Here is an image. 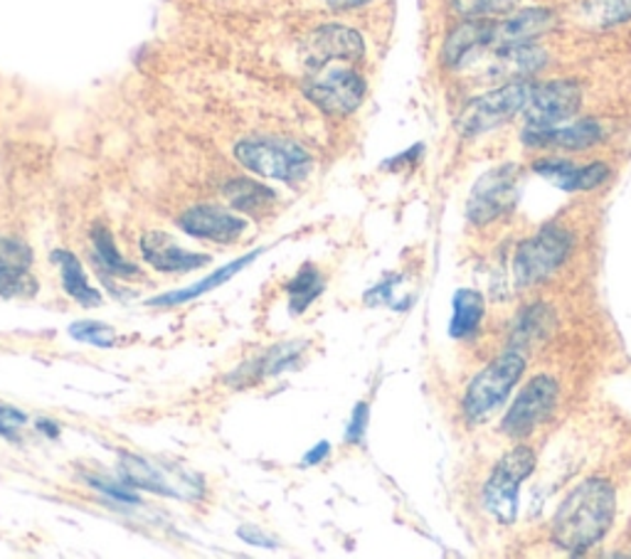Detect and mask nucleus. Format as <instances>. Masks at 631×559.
Masks as SVG:
<instances>
[{"label":"nucleus","instance_id":"9b49d317","mask_svg":"<svg viewBox=\"0 0 631 559\" xmlns=\"http://www.w3.org/2000/svg\"><path fill=\"white\" fill-rule=\"evenodd\" d=\"M306 95L318 109L326 113H336V117H346V113L356 111L360 101L366 97V81L353 69L338 67L328 69L326 75L314 77L306 85Z\"/></svg>","mask_w":631,"mask_h":559},{"label":"nucleus","instance_id":"6e6552de","mask_svg":"<svg viewBox=\"0 0 631 559\" xmlns=\"http://www.w3.org/2000/svg\"><path fill=\"white\" fill-rule=\"evenodd\" d=\"M557 405V382L547 375L533 377L515 397L513 407L505 412L501 429L505 437L521 439L535 431L541 424L551 417Z\"/></svg>","mask_w":631,"mask_h":559},{"label":"nucleus","instance_id":"c85d7f7f","mask_svg":"<svg viewBox=\"0 0 631 559\" xmlns=\"http://www.w3.org/2000/svg\"><path fill=\"white\" fill-rule=\"evenodd\" d=\"M519 6V0H454V8L467 18L503 15Z\"/></svg>","mask_w":631,"mask_h":559},{"label":"nucleus","instance_id":"39448f33","mask_svg":"<svg viewBox=\"0 0 631 559\" xmlns=\"http://www.w3.org/2000/svg\"><path fill=\"white\" fill-rule=\"evenodd\" d=\"M535 469V453L527 447H519L505 453L496 463L489 483L483 489V503L491 515L499 517L501 523H511L519 511V491L521 483Z\"/></svg>","mask_w":631,"mask_h":559},{"label":"nucleus","instance_id":"7c9ffc66","mask_svg":"<svg viewBox=\"0 0 631 559\" xmlns=\"http://www.w3.org/2000/svg\"><path fill=\"white\" fill-rule=\"evenodd\" d=\"M87 481L95 485L99 493L109 495V498H113V501H119V503H139V495L133 493V491H129L131 485H129V489H123V485H117V483H111L107 479H99V475H89Z\"/></svg>","mask_w":631,"mask_h":559},{"label":"nucleus","instance_id":"f03ea898","mask_svg":"<svg viewBox=\"0 0 631 559\" xmlns=\"http://www.w3.org/2000/svg\"><path fill=\"white\" fill-rule=\"evenodd\" d=\"M525 370V358L519 350H505L501 358L489 362L479 375L471 380L464 395V414L469 421L489 419L496 409L509 399L511 390L519 385V380Z\"/></svg>","mask_w":631,"mask_h":559},{"label":"nucleus","instance_id":"7ed1b4c3","mask_svg":"<svg viewBox=\"0 0 631 559\" xmlns=\"http://www.w3.org/2000/svg\"><path fill=\"white\" fill-rule=\"evenodd\" d=\"M235 155L252 173L284 183L304 180L308 171H312L308 153L284 139H247L237 143Z\"/></svg>","mask_w":631,"mask_h":559},{"label":"nucleus","instance_id":"2eb2a0df","mask_svg":"<svg viewBox=\"0 0 631 559\" xmlns=\"http://www.w3.org/2000/svg\"><path fill=\"white\" fill-rule=\"evenodd\" d=\"M541 178L551 180L553 185H557L561 190L567 193H579V190H592L599 188L612 171H609V165L605 163H592V165H575L570 161H541L535 163L533 168Z\"/></svg>","mask_w":631,"mask_h":559},{"label":"nucleus","instance_id":"2f4dec72","mask_svg":"<svg viewBox=\"0 0 631 559\" xmlns=\"http://www.w3.org/2000/svg\"><path fill=\"white\" fill-rule=\"evenodd\" d=\"M366 427H368V405H363V402H360V405L353 412V417H350L348 431H346V441H350V443L363 441Z\"/></svg>","mask_w":631,"mask_h":559},{"label":"nucleus","instance_id":"a878e982","mask_svg":"<svg viewBox=\"0 0 631 559\" xmlns=\"http://www.w3.org/2000/svg\"><path fill=\"white\" fill-rule=\"evenodd\" d=\"M91 246H95L99 262L105 264V268L111 276H121V278L139 276V266L131 264L129 259H123L117 252V244H113V237L107 227H101V224L95 227V232H91Z\"/></svg>","mask_w":631,"mask_h":559},{"label":"nucleus","instance_id":"1a4fd4ad","mask_svg":"<svg viewBox=\"0 0 631 559\" xmlns=\"http://www.w3.org/2000/svg\"><path fill=\"white\" fill-rule=\"evenodd\" d=\"M519 198V168L515 165H501L489 171L474 185L469 198V220L474 224H486L511 210Z\"/></svg>","mask_w":631,"mask_h":559},{"label":"nucleus","instance_id":"cd10ccee","mask_svg":"<svg viewBox=\"0 0 631 559\" xmlns=\"http://www.w3.org/2000/svg\"><path fill=\"white\" fill-rule=\"evenodd\" d=\"M69 336L81 343L97 346V348H111L117 343V336H113V328L99 324V320H77V324L69 326Z\"/></svg>","mask_w":631,"mask_h":559},{"label":"nucleus","instance_id":"72a5a7b5","mask_svg":"<svg viewBox=\"0 0 631 559\" xmlns=\"http://www.w3.org/2000/svg\"><path fill=\"white\" fill-rule=\"evenodd\" d=\"M328 451H330L328 443H326V441H320L318 447H314V451H308V453H306V457H304V463H306V465H316V463H320V461H324V459L328 457Z\"/></svg>","mask_w":631,"mask_h":559},{"label":"nucleus","instance_id":"bb28decb","mask_svg":"<svg viewBox=\"0 0 631 559\" xmlns=\"http://www.w3.org/2000/svg\"><path fill=\"white\" fill-rule=\"evenodd\" d=\"M324 278L316 272V268L308 264L304 266L302 272H298L292 282L286 286V294H289V308H292V314L298 316L304 314V310L312 306L316 298L324 292Z\"/></svg>","mask_w":631,"mask_h":559},{"label":"nucleus","instance_id":"5701e85b","mask_svg":"<svg viewBox=\"0 0 631 559\" xmlns=\"http://www.w3.org/2000/svg\"><path fill=\"white\" fill-rule=\"evenodd\" d=\"M225 198L230 202L235 210L240 212H262L274 200V193L264 188V185L247 180V178H237L225 185Z\"/></svg>","mask_w":631,"mask_h":559},{"label":"nucleus","instance_id":"dca6fc26","mask_svg":"<svg viewBox=\"0 0 631 559\" xmlns=\"http://www.w3.org/2000/svg\"><path fill=\"white\" fill-rule=\"evenodd\" d=\"M523 141L527 146H561V149H589L602 141V127L592 119L575 121L573 127H551V129H533L523 131Z\"/></svg>","mask_w":631,"mask_h":559},{"label":"nucleus","instance_id":"c756f323","mask_svg":"<svg viewBox=\"0 0 631 559\" xmlns=\"http://www.w3.org/2000/svg\"><path fill=\"white\" fill-rule=\"evenodd\" d=\"M28 424V417L15 407H0V437L18 441V434Z\"/></svg>","mask_w":631,"mask_h":559},{"label":"nucleus","instance_id":"473e14b6","mask_svg":"<svg viewBox=\"0 0 631 559\" xmlns=\"http://www.w3.org/2000/svg\"><path fill=\"white\" fill-rule=\"evenodd\" d=\"M237 535L242 537V540L247 542V545H252V547H264V550H276V542L272 540V537H266L260 527H240V530H237Z\"/></svg>","mask_w":631,"mask_h":559},{"label":"nucleus","instance_id":"4be33fe9","mask_svg":"<svg viewBox=\"0 0 631 559\" xmlns=\"http://www.w3.org/2000/svg\"><path fill=\"white\" fill-rule=\"evenodd\" d=\"M454 314H452V324H449V333L452 338H467L471 336L476 328L481 324L483 316V302L481 296L471 292V288H459L454 294Z\"/></svg>","mask_w":631,"mask_h":559},{"label":"nucleus","instance_id":"423d86ee","mask_svg":"<svg viewBox=\"0 0 631 559\" xmlns=\"http://www.w3.org/2000/svg\"><path fill=\"white\" fill-rule=\"evenodd\" d=\"M573 250V237L567 234V230L561 227H543L541 232L531 240H525L519 246V254H515V276H519L521 284H537L545 282L547 276H553L557 272L567 254Z\"/></svg>","mask_w":631,"mask_h":559},{"label":"nucleus","instance_id":"aec40b11","mask_svg":"<svg viewBox=\"0 0 631 559\" xmlns=\"http://www.w3.org/2000/svg\"><path fill=\"white\" fill-rule=\"evenodd\" d=\"M53 262L59 268L62 286H65V292L75 298L77 304H81V306H99L101 304V294L89 284L85 268H81L79 259L75 254L65 252V250H57L53 254Z\"/></svg>","mask_w":631,"mask_h":559},{"label":"nucleus","instance_id":"9d476101","mask_svg":"<svg viewBox=\"0 0 631 559\" xmlns=\"http://www.w3.org/2000/svg\"><path fill=\"white\" fill-rule=\"evenodd\" d=\"M583 103V89L577 81L555 79L547 85H535L533 97L527 101L525 121L533 129L561 127L567 119H573Z\"/></svg>","mask_w":631,"mask_h":559},{"label":"nucleus","instance_id":"412c9836","mask_svg":"<svg viewBox=\"0 0 631 559\" xmlns=\"http://www.w3.org/2000/svg\"><path fill=\"white\" fill-rule=\"evenodd\" d=\"M257 256H260V252H252L250 256H242V259H237V262L227 264V266H222V268H217V272H213L210 276H205L203 282L193 284L191 288H183V292H178V294H165V296L153 298L151 306H175V304L193 302V298H198V296H203V294L213 292V288L222 286V284L227 282V278H232L237 272H240V268L250 266Z\"/></svg>","mask_w":631,"mask_h":559},{"label":"nucleus","instance_id":"4468645a","mask_svg":"<svg viewBox=\"0 0 631 559\" xmlns=\"http://www.w3.org/2000/svg\"><path fill=\"white\" fill-rule=\"evenodd\" d=\"M181 227L188 234L200 237V240L232 242L247 230V222L242 220V217L222 210V207L200 205L183 215Z\"/></svg>","mask_w":631,"mask_h":559},{"label":"nucleus","instance_id":"ddd939ff","mask_svg":"<svg viewBox=\"0 0 631 559\" xmlns=\"http://www.w3.org/2000/svg\"><path fill=\"white\" fill-rule=\"evenodd\" d=\"M141 252L143 259L156 268V272L163 274H185V272H195L205 264H210L208 254H198V252H185L183 246L175 244L171 234L165 232H149L141 240Z\"/></svg>","mask_w":631,"mask_h":559},{"label":"nucleus","instance_id":"a211bd4d","mask_svg":"<svg viewBox=\"0 0 631 559\" xmlns=\"http://www.w3.org/2000/svg\"><path fill=\"white\" fill-rule=\"evenodd\" d=\"M553 23H555V18L551 10H545V8L521 10V13H515L513 18L496 25L493 45L499 50L513 47V45H527L533 37L543 35L545 30H551Z\"/></svg>","mask_w":631,"mask_h":559},{"label":"nucleus","instance_id":"393cba45","mask_svg":"<svg viewBox=\"0 0 631 559\" xmlns=\"http://www.w3.org/2000/svg\"><path fill=\"white\" fill-rule=\"evenodd\" d=\"M579 15L595 28H612L631 20V0H579Z\"/></svg>","mask_w":631,"mask_h":559},{"label":"nucleus","instance_id":"f704fd0d","mask_svg":"<svg viewBox=\"0 0 631 559\" xmlns=\"http://www.w3.org/2000/svg\"><path fill=\"white\" fill-rule=\"evenodd\" d=\"M368 0H326V6L330 8H338V10H350V8H358V6H366Z\"/></svg>","mask_w":631,"mask_h":559},{"label":"nucleus","instance_id":"f3484780","mask_svg":"<svg viewBox=\"0 0 631 559\" xmlns=\"http://www.w3.org/2000/svg\"><path fill=\"white\" fill-rule=\"evenodd\" d=\"M33 252L23 242L0 237V296L25 294L30 286Z\"/></svg>","mask_w":631,"mask_h":559},{"label":"nucleus","instance_id":"b1692460","mask_svg":"<svg viewBox=\"0 0 631 559\" xmlns=\"http://www.w3.org/2000/svg\"><path fill=\"white\" fill-rule=\"evenodd\" d=\"M302 348H304V343H286V346L272 348L266 355H262L260 360H254L247 368H242L240 375L247 377L244 382L279 375V372H284L289 365H294V360L298 358V353H302Z\"/></svg>","mask_w":631,"mask_h":559},{"label":"nucleus","instance_id":"0eeeda50","mask_svg":"<svg viewBox=\"0 0 631 559\" xmlns=\"http://www.w3.org/2000/svg\"><path fill=\"white\" fill-rule=\"evenodd\" d=\"M121 475L131 489H146L185 501L200 498L203 495V481L198 475L183 473L178 469H165V465L141 457H131V453H123L121 457Z\"/></svg>","mask_w":631,"mask_h":559},{"label":"nucleus","instance_id":"f257e3e1","mask_svg":"<svg viewBox=\"0 0 631 559\" xmlns=\"http://www.w3.org/2000/svg\"><path fill=\"white\" fill-rule=\"evenodd\" d=\"M614 489L605 479H589L567 495L553 517V542L570 555H583L614 523Z\"/></svg>","mask_w":631,"mask_h":559},{"label":"nucleus","instance_id":"20e7f679","mask_svg":"<svg viewBox=\"0 0 631 559\" xmlns=\"http://www.w3.org/2000/svg\"><path fill=\"white\" fill-rule=\"evenodd\" d=\"M533 89H535L533 81L519 79L509 81V85L493 89L479 99H474L461 113L459 129L467 133V136H479V133L501 127V123L513 119L515 113H521L527 107V101L533 97Z\"/></svg>","mask_w":631,"mask_h":559},{"label":"nucleus","instance_id":"c9c22d12","mask_svg":"<svg viewBox=\"0 0 631 559\" xmlns=\"http://www.w3.org/2000/svg\"><path fill=\"white\" fill-rule=\"evenodd\" d=\"M37 429L43 431L45 437H53V439H55L57 434H59V427H57V424H55V421H47V419H37Z\"/></svg>","mask_w":631,"mask_h":559},{"label":"nucleus","instance_id":"f8f14e48","mask_svg":"<svg viewBox=\"0 0 631 559\" xmlns=\"http://www.w3.org/2000/svg\"><path fill=\"white\" fill-rule=\"evenodd\" d=\"M366 52L363 37H360L356 30L344 28V25H326L318 28L316 33L308 37L306 45V62L308 67L320 69L326 67V62L334 59H360Z\"/></svg>","mask_w":631,"mask_h":559},{"label":"nucleus","instance_id":"6ab92c4d","mask_svg":"<svg viewBox=\"0 0 631 559\" xmlns=\"http://www.w3.org/2000/svg\"><path fill=\"white\" fill-rule=\"evenodd\" d=\"M493 30H496V23H491V20L469 18L467 23H461L447 37V43H444V52H442L444 65L459 67L461 62L471 55V52L481 50L486 45H493Z\"/></svg>","mask_w":631,"mask_h":559}]
</instances>
